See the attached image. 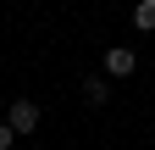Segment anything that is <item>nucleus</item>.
<instances>
[{"label": "nucleus", "instance_id": "4", "mask_svg": "<svg viewBox=\"0 0 155 150\" xmlns=\"http://www.w3.org/2000/svg\"><path fill=\"white\" fill-rule=\"evenodd\" d=\"M133 28H155V0H139V6H133Z\"/></svg>", "mask_w": 155, "mask_h": 150}, {"label": "nucleus", "instance_id": "1", "mask_svg": "<svg viewBox=\"0 0 155 150\" xmlns=\"http://www.w3.org/2000/svg\"><path fill=\"white\" fill-rule=\"evenodd\" d=\"M6 122L17 128V134H33V128H39V100L17 95V100H11V111H6Z\"/></svg>", "mask_w": 155, "mask_h": 150}, {"label": "nucleus", "instance_id": "5", "mask_svg": "<svg viewBox=\"0 0 155 150\" xmlns=\"http://www.w3.org/2000/svg\"><path fill=\"white\" fill-rule=\"evenodd\" d=\"M11 139H22V134H17L11 122H0V150H11Z\"/></svg>", "mask_w": 155, "mask_h": 150}, {"label": "nucleus", "instance_id": "2", "mask_svg": "<svg viewBox=\"0 0 155 150\" xmlns=\"http://www.w3.org/2000/svg\"><path fill=\"white\" fill-rule=\"evenodd\" d=\"M133 67H139V56H133V45H111V50H105V78H127Z\"/></svg>", "mask_w": 155, "mask_h": 150}, {"label": "nucleus", "instance_id": "3", "mask_svg": "<svg viewBox=\"0 0 155 150\" xmlns=\"http://www.w3.org/2000/svg\"><path fill=\"white\" fill-rule=\"evenodd\" d=\"M83 100H89V106H105V100H111V89H105L100 72H94V78H83Z\"/></svg>", "mask_w": 155, "mask_h": 150}]
</instances>
